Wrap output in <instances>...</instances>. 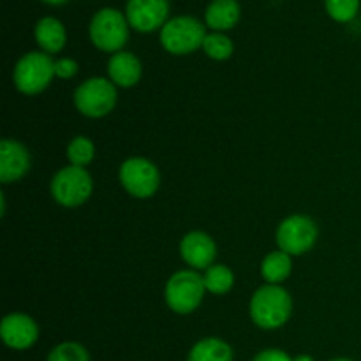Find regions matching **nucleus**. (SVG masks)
Listing matches in <instances>:
<instances>
[{"label": "nucleus", "mask_w": 361, "mask_h": 361, "mask_svg": "<svg viewBox=\"0 0 361 361\" xmlns=\"http://www.w3.org/2000/svg\"><path fill=\"white\" fill-rule=\"evenodd\" d=\"M78 73V63L73 59H60L55 62V74L62 80H69Z\"/></svg>", "instance_id": "b1692460"}, {"label": "nucleus", "mask_w": 361, "mask_h": 361, "mask_svg": "<svg viewBox=\"0 0 361 361\" xmlns=\"http://www.w3.org/2000/svg\"><path fill=\"white\" fill-rule=\"evenodd\" d=\"M293 361H314V360L310 358V356H307V355H302V356H298V358H296V360H293Z\"/></svg>", "instance_id": "a878e982"}, {"label": "nucleus", "mask_w": 361, "mask_h": 361, "mask_svg": "<svg viewBox=\"0 0 361 361\" xmlns=\"http://www.w3.org/2000/svg\"><path fill=\"white\" fill-rule=\"evenodd\" d=\"M208 27L215 30H228L233 28L240 20V4L236 0H212L207 7Z\"/></svg>", "instance_id": "2eb2a0df"}, {"label": "nucleus", "mask_w": 361, "mask_h": 361, "mask_svg": "<svg viewBox=\"0 0 361 361\" xmlns=\"http://www.w3.org/2000/svg\"><path fill=\"white\" fill-rule=\"evenodd\" d=\"M109 78L118 87H134L141 78V62L129 51H118L108 62Z\"/></svg>", "instance_id": "4468645a"}, {"label": "nucleus", "mask_w": 361, "mask_h": 361, "mask_svg": "<svg viewBox=\"0 0 361 361\" xmlns=\"http://www.w3.org/2000/svg\"><path fill=\"white\" fill-rule=\"evenodd\" d=\"M120 182L130 196L150 197L159 187V171L147 159L134 157L120 168Z\"/></svg>", "instance_id": "1a4fd4ad"}, {"label": "nucleus", "mask_w": 361, "mask_h": 361, "mask_svg": "<svg viewBox=\"0 0 361 361\" xmlns=\"http://www.w3.org/2000/svg\"><path fill=\"white\" fill-rule=\"evenodd\" d=\"M94 154H95L94 143L85 136L74 137V140L69 143V147H67V157H69L71 164L80 166V168L87 166L88 162L94 159Z\"/></svg>", "instance_id": "aec40b11"}, {"label": "nucleus", "mask_w": 361, "mask_h": 361, "mask_svg": "<svg viewBox=\"0 0 361 361\" xmlns=\"http://www.w3.org/2000/svg\"><path fill=\"white\" fill-rule=\"evenodd\" d=\"M127 18L120 11L104 7L90 21V39L102 51H118L129 39Z\"/></svg>", "instance_id": "39448f33"}, {"label": "nucleus", "mask_w": 361, "mask_h": 361, "mask_svg": "<svg viewBox=\"0 0 361 361\" xmlns=\"http://www.w3.org/2000/svg\"><path fill=\"white\" fill-rule=\"evenodd\" d=\"M35 41L46 53H59L66 44V28L56 18H41L35 25Z\"/></svg>", "instance_id": "dca6fc26"}, {"label": "nucleus", "mask_w": 361, "mask_h": 361, "mask_svg": "<svg viewBox=\"0 0 361 361\" xmlns=\"http://www.w3.org/2000/svg\"><path fill=\"white\" fill-rule=\"evenodd\" d=\"M203 277L190 270L173 275L166 284V303L176 314H190L200 307L204 295Z\"/></svg>", "instance_id": "20e7f679"}, {"label": "nucleus", "mask_w": 361, "mask_h": 361, "mask_svg": "<svg viewBox=\"0 0 361 361\" xmlns=\"http://www.w3.org/2000/svg\"><path fill=\"white\" fill-rule=\"evenodd\" d=\"M187 361H233V349L221 338L208 337L190 349Z\"/></svg>", "instance_id": "f3484780"}, {"label": "nucleus", "mask_w": 361, "mask_h": 361, "mask_svg": "<svg viewBox=\"0 0 361 361\" xmlns=\"http://www.w3.org/2000/svg\"><path fill=\"white\" fill-rule=\"evenodd\" d=\"M46 361H90L88 351L76 342H63L51 349Z\"/></svg>", "instance_id": "4be33fe9"}, {"label": "nucleus", "mask_w": 361, "mask_h": 361, "mask_svg": "<svg viewBox=\"0 0 361 361\" xmlns=\"http://www.w3.org/2000/svg\"><path fill=\"white\" fill-rule=\"evenodd\" d=\"M30 168L27 148L14 140H4L0 143V182L13 183L23 178Z\"/></svg>", "instance_id": "f8f14e48"}, {"label": "nucleus", "mask_w": 361, "mask_h": 361, "mask_svg": "<svg viewBox=\"0 0 361 361\" xmlns=\"http://www.w3.org/2000/svg\"><path fill=\"white\" fill-rule=\"evenodd\" d=\"M183 261L197 270H208L215 259V243L207 233H189L180 243Z\"/></svg>", "instance_id": "ddd939ff"}, {"label": "nucleus", "mask_w": 361, "mask_h": 361, "mask_svg": "<svg viewBox=\"0 0 361 361\" xmlns=\"http://www.w3.org/2000/svg\"><path fill=\"white\" fill-rule=\"evenodd\" d=\"M261 274H263L264 281L270 284H279V282L286 281L291 274V257L288 252H271L264 257L263 264H261Z\"/></svg>", "instance_id": "a211bd4d"}, {"label": "nucleus", "mask_w": 361, "mask_h": 361, "mask_svg": "<svg viewBox=\"0 0 361 361\" xmlns=\"http://www.w3.org/2000/svg\"><path fill=\"white\" fill-rule=\"evenodd\" d=\"M74 104L78 111L90 118L108 115L116 104L115 85L104 78H92L78 87L74 94Z\"/></svg>", "instance_id": "423d86ee"}, {"label": "nucleus", "mask_w": 361, "mask_h": 361, "mask_svg": "<svg viewBox=\"0 0 361 361\" xmlns=\"http://www.w3.org/2000/svg\"><path fill=\"white\" fill-rule=\"evenodd\" d=\"M331 361H353V360H348V358H337V360H331Z\"/></svg>", "instance_id": "cd10ccee"}, {"label": "nucleus", "mask_w": 361, "mask_h": 361, "mask_svg": "<svg viewBox=\"0 0 361 361\" xmlns=\"http://www.w3.org/2000/svg\"><path fill=\"white\" fill-rule=\"evenodd\" d=\"M204 27L192 16H176L166 21L161 30V42L173 55H187L203 46Z\"/></svg>", "instance_id": "7ed1b4c3"}, {"label": "nucleus", "mask_w": 361, "mask_h": 361, "mask_svg": "<svg viewBox=\"0 0 361 361\" xmlns=\"http://www.w3.org/2000/svg\"><path fill=\"white\" fill-rule=\"evenodd\" d=\"M291 296L277 284L263 286L250 300V317L264 330L281 328L291 316Z\"/></svg>", "instance_id": "f257e3e1"}, {"label": "nucleus", "mask_w": 361, "mask_h": 361, "mask_svg": "<svg viewBox=\"0 0 361 361\" xmlns=\"http://www.w3.org/2000/svg\"><path fill=\"white\" fill-rule=\"evenodd\" d=\"M254 361H293L286 353L281 349H264L254 358Z\"/></svg>", "instance_id": "393cba45"}, {"label": "nucleus", "mask_w": 361, "mask_h": 361, "mask_svg": "<svg viewBox=\"0 0 361 361\" xmlns=\"http://www.w3.org/2000/svg\"><path fill=\"white\" fill-rule=\"evenodd\" d=\"M55 76V62L41 51H32L21 56L14 69V85L21 94L35 95L44 90Z\"/></svg>", "instance_id": "f03ea898"}, {"label": "nucleus", "mask_w": 361, "mask_h": 361, "mask_svg": "<svg viewBox=\"0 0 361 361\" xmlns=\"http://www.w3.org/2000/svg\"><path fill=\"white\" fill-rule=\"evenodd\" d=\"M203 49L210 59L226 60L233 53V42L228 35L224 34H210L204 37Z\"/></svg>", "instance_id": "412c9836"}, {"label": "nucleus", "mask_w": 361, "mask_h": 361, "mask_svg": "<svg viewBox=\"0 0 361 361\" xmlns=\"http://www.w3.org/2000/svg\"><path fill=\"white\" fill-rule=\"evenodd\" d=\"M203 281H204V288H207L210 293H214V295H226V293L233 288L235 277H233V271L229 270L228 267H224V264H217V267L208 268Z\"/></svg>", "instance_id": "6ab92c4d"}, {"label": "nucleus", "mask_w": 361, "mask_h": 361, "mask_svg": "<svg viewBox=\"0 0 361 361\" xmlns=\"http://www.w3.org/2000/svg\"><path fill=\"white\" fill-rule=\"evenodd\" d=\"M168 14V0H127V21L140 32L164 27Z\"/></svg>", "instance_id": "9d476101"}, {"label": "nucleus", "mask_w": 361, "mask_h": 361, "mask_svg": "<svg viewBox=\"0 0 361 361\" xmlns=\"http://www.w3.org/2000/svg\"><path fill=\"white\" fill-rule=\"evenodd\" d=\"M324 6L334 20L345 23L356 16L360 9V0H324Z\"/></svg>", "instance_id": "5701e85b"}, {"label": "nucleus", "mask_w": 361, "mask_h": 361, "mask_svg": "<svg viewBox=\"0 0 361 361\" xmlns=\"http://www.w3.org/2000/svg\"><path fill=\"white\" fill-rule=\"evenodd\" d=\"M317 240V228L305 215H293L286 219L277 229V243L282 252L300 256L307 252Z\"/></svg>", "instance_id": "6e6552de"}, {"label": "nucleus", "mask_w": 361, "mask_h": 361, "mask_svg": "<svg viewBox=\"0 0 361 361\" xmlns=\"http://www.w3.org/2000/svg\"><path fill=\"white\" fill-rule=\"evenodd\" d=\"M92 178L87 169L69 166L60 169L51 182V196L63 207H80L90 197Z\"/></svg>", "instance_id": "0eeeda50"}, {"label": "nucleus", "mask_w": 361, "mask_h": 361, "mask_svg": "<svg viewBox=\"0 0 361 361\" xmlns=\"http://www.w3.org/2000/svg\"><path fill=\"white\" fill-rule=\"evenodd\" d=\"M0 335L7 348L23 351L35 344L39 337V328L34 319L25 314H9L7 317H4L2 324H0Z\"/></svg>", "instance_id": "9b49d317"}, {"label": "nucleus", "mask_w": 361, "mask_h": 361, "mask_svg": "<svg viewBox=\"0 0 361 361\" xmlns=\"http://www.w3.org/2000/svg\"><path fill=\"white\" fill-rule=\"evenodd\" d=\"M44 2H48V4H55V6H59V4L67 2V0H44Z\"/></svg>", "instance_id": "bb28decb"}]
</instances>
